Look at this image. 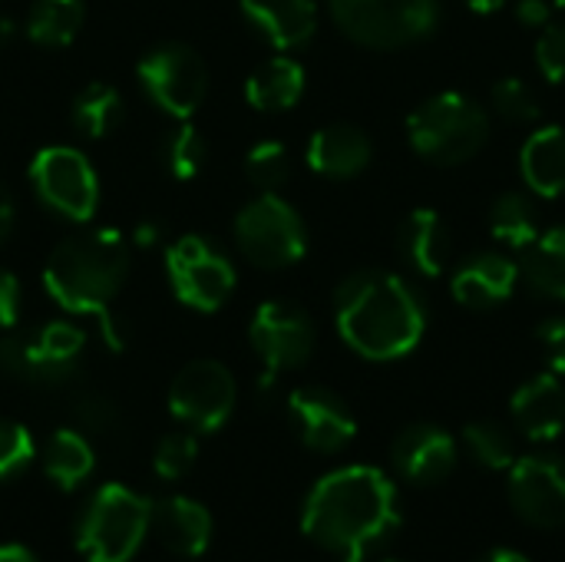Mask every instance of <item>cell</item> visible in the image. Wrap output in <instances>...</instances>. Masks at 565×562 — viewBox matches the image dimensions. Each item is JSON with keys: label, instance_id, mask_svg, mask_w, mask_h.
<instances>
[{"label": "cell", "instance_id": "39", "mask_svg": "<svg viewBox=\"0 0 565 562\" xmlns=\"http://www.w3.org/2000/svg\"><path fill=\"white\" fill-rule=\"evenodd\" d=\"M20 308H23L20 282H17V275H10L7 268H0V328L10 331L20 321Z\"/></svg>", "mask_w": 565, "mask_h": 562}, {"label": "cell", "instance_id": "48", "mask_svg": "<svg viewBox=\"0 0 565 562\" xmlns=\"http://www.w3.org/2000/svg\"><path fill=\"white\" fill-rule=\"evenodd\" d=\"M553 3H556V7H563V10H565V0H553Z\"/></svg>", "mask_w": 565, "mask_h": 562}, {"label": "cell", "instance_id": "23", "mask_svg": "<svg viewBox=\"0 0 565 562\" xmlns=\"http://www.w3.org/2000/svg\"><path fill=\"white\" fill-rule=\"evenodd\" d=\"M520 172L536 195L543 199L565 195V126L550 123L526 136L520 149Z\"/></svg>", "mask_w": 565, "mask_h": 562}, {"label": "cell", "instance_id": "32", "mask_svg": "<svg viewBox=\"0 0 565 562\" xmlns=\"http://www.w3.org/2000/svg\"><path fill=\"white\" fill-rule=\"evenodd\" d=\"M162 152H166L169 172H172L179 182H189V179H195V176L202 172L205 156H209V146H205V139H202V132H199L192 123L182 119V126H175V129L169 132Z\"/></svg>", "mask_w": 565, "mask_h": 562}, {"label": "cell", "instance_id": "41", "mask_svg": "<svg viewBox=\"0 0 565 562\" xmlns=\"http://www.w3.org/2000/svg\"><path fill=\"white\" fill-rule=\"evenodd\" d=\"M516 20L530 30H543L553 23V3L550 0H516Z\"/></svg>", "mask_w": 565, "mask_h": 562}, {"label": "cell", "instance_id": "14", "mask_svg": "<svg viewBox=\"0 0 565 562\" xmlns=\"http://www.w3.org/2000/svg\"><path fill=\"white\" fill-rule=\"evenodd\" d=\"M288 417H291V427L301 437V444L315 454H338L358 434V421H354L351 407L328 388L291 391Z\"/></svg>", "mask_w": 565, "mask_h": 562}, {"label": "cell", "instance_id": "44", "mask_svg": "<svg viewBox=\"0 0 565 562\" xmlns=\"http://www.w3.org/2000/svg\"><path fill=\"white\" fill-rule=\"evenodd\" d=\"M0 562H36V556L20 543H3L0 547Z\"/></svg>", "mask_w": 565, "mask_h": 562}, {"label": "cell", "instance_id": "19", "mask_svg": "<svg viewBox=\"0 0 565 562\" xmlns=\"http://www.w3.org/2000/svg\"><path fill=\"white\" fill-rule=\"evenodd\" d=\"M397 252L411 272L424 278L444 275V268L450 265V252H454V235H450L447 219L427 205L414 209L397 229Z\"/></svg>", "mask_w": 565, "mask_h": 562}, {"label": "cell", "instance_id": "17", "mask_svg": "<svg viewBox=\"0 0 565 562\" xmlns=\"http://www.w3.org/2000/svg\"><path fill=\"white\" fill-rule=\"evenodd\" d=\"M86 335L73 321H50L26 335V374L23 381L33 384H66L79 371Z\"/></svg>", "mask_w": 565, "mask_h": 562}, {"label": "cell", "instance_id": "3", "mask_svg": "<svg viewBox=\"0 0 565 562\" xmlns=\"http://www.w3.org/2000/svg\"><path fill=\"white\" fill-rule=\"evenodd\" d=\"M132 245L116 229H93L63 238L43 268L46 295L70 315H89L113 351L126 344V325L113 315V305L129 278Z\"/></svg>", "mask_w": 565, "mask_h": 562}, {"label": "cell", "instance_id": "25", "mask_svg": "<svg viewBox=\"0 0 565 562\" xmlns=\"http://www.w3.org/2000/svg\"><path fill=\"white\" fill-rule=\"evenodd\" d=\"M520 275L536 295L565 301V225L540 232V238L523 252Z\"/></svg>", "mask_w": 565, "mask_h": 562}, {"label": "cell", "instance_id": "22", "mask_svg": "<svg viewBox=\"0 0 565 562\" xmlns=\"http://www.w3.org/2000/svg\"><path fill=\"white\" fill-rule=\"evenodd\" d=\"M242 13L275 50H298L318 30L315 0H242Z\"/></svg>", "mask_w": 565, "mask_h": 562}, {"label": "cell", "instance_id": "37", "mask_svg": "<svg viewBox=\"0 0 565 562\" xmlns=\"http://www.w3.org/2000/svg\"><path fill=\"white\" fill-rule=\"evenodd\" d=\"M73 417H76V424H79L83 431H89V434H106V431L116 427L119 411H116V404H113L106 394H79L76 404H73Z\"/></svg>", "mask_w": 565, "mask_h": 562}, {"label": "cell", "instance_id": "7", "mask_svg": "<svg viewBox=\"0 0 565 562\" xmlns=\"http://www.w3.org/2000/svg\"><path fill=\"white\" fill-rule=\"evenodd\" d=\"M235 242L252 265L278 272L305 258L308 229L288 199L278 192H262L235 215Z\"/></svg>", "mask_w": 565, "mask_h": 562}, {"label": "cell", "instance_id": "16", "mask_svg": "<svg viewBox=\"0 0 565 562\" xmlns=\"http://www.w3.org/2000/svg\"><path fill=\"white\" fill-rule=\"evenodd\" d=\"M397 474L417 487H434L447 480L457 467V441L437 424H411L397 434L391 447Z\"/></svg>", "mask_w": 565, "mask_h": 562}, {"label": "cell", "instance_id": "2", "mask_svg": "<svg viewBox=\"0 0 565 562\" xmlns=\"http://www.w3.org/2000/svg\"><path fill=\"white\" fill-rule=\"evenodd\" d=\"M334 321L344 344L361 358L397 361L424 341L427 305L407 278L361 268L338 285Z\"/></svg>", "mask_w": 565, "mask_h": 562}, {"label": "cell", "instance_id": "12", "mask_svg": "<svg viewBox=\"0 0 565 562\" xmlns=\"http://www.w3.org/2000/svg\"><path fill=\"white\" fill-rule=\"evenodd\" d=\"M235 397H238V388H235L232 371L218 361L202 358V361L185 364L175 374L169 388V411L179 424L199 434H209V431H218L232 417Z\"/></svg>", "mask_w": 565, "mask_h": 562}, {"label": "cell", "instance_id": "34", "mask_svg": "<svg viewBox=\"0 0 565 562\" xmlns=\"http://www.w3.org/2000/svg\"><path fill=\"white\" fill-rule=\"evenodd\" d=\"M195 460H199V441H195V434L179 431V434H169V437L156 447L152 467H156V474H159L162 480H182V477L195 467Z\"/></svg>", "mask_w": 565, "mask_h": 562}, {"label": "cell", "instance_id": "21", "mask_svg": "<svg viewBox=\"0 0 565 562\" xmlns=\"http://www.w3.org/2000/svg\"><path fill=\"white\" fill-rule=\"evenodd\" d=\"M149 530L159 537V543L185 560H195L205 553L212 540V517L199 500L189 497H166L152 503V523Z\"/></svg>", "mask_w": 565, "mask_h": 562}, {"label": "cell", "instance_id": "40", "mask_svg": "<svg viewBox=\"0 0 565 562\" xmlns=\"http://www.w3.org/2000/svg\"><path fill=\"white\" fill-rule=\"evenodd\" d=\"M0 374H7V378L26 374V338H20V335L0 338Z\"/></svg>", "mask_w": 565, "mask_h": 562}, {"label": "cell", "instance_id": "15", "mask_svg": "<svg viewBox=\"0 0 565 562\" xmlns=\"http://www.w3.org/2000/svg\"><path fill=\"white\" fill-rule=\"evenodd\" d=\"M520 282V265L507 252H473L467 255L450 278L454 301L470 311H490L513 298Z\"/></svg>", "mask_w": 565, "mask_h": 562}, {"label": "cell", "instance_id": "18", "mask_svg": "<svg viewBox=\"0 0 565 562\" xmlns=\"http://www.w3.org/2000/svg\"><path fill=\"white\" fill-rule=\"evenodd\" d=\"M305 159L324 179H354L371 166L374 146L361 126L331 123V126H321L318 132H311Z\"/></svg>", "mask_w": 565, "mask_h": 562}, {"label": "cell", "instance_id": "33", "mask_svg": "<svg viewBox=\"0 0 565 562\" xmlns=\"http://www.w3.org/2000/svg\"><path fill=\"white\" fill-rule=\"evenodd\" d=\"M490 103H493V113L503 116L507 123L526 126V123L540 119V99H536L533 86L526 79H520V76L497 79L493 89H490Z\"/></svg>", "mask_w": 565, "mask_h": 562}, {"label": "cell", "instance_id": "10", "mask_svg": "<svg viewBox=\"0 0 565 562\" xmlns=\"http://www.w3.org/2000/svg\"><path fill=\"white\" fill-rule=\"evenodd\" d=\"M30 182L46 209L70 222L93 219L99 205V179L89 159L73 146H46L30 162Z\"/></svg>", "mask_w": 565, "mask_h": 562}, {"label": "cell", "instance_id": "24", "mask_svg": "<svg viewBox=\"0 0 565 562\" xmlns=\"http://www.w3.org/2000/svg\"><path fill=\"white\" fill-rule=\"evenodd\" d=\"M305 66L291 56L265 60L245 83V99L262 113H285L305 96Z\"/></svg>", "mask_w": 565, "mask_h": 562}, {"label": "cell", "instance_id": "5", "mask_svg": "<svg viewBox=\"0 0 565 562\" xmlns=\"http://www.w3.org/2000/svg\"><path fill=\"white\" fill-rule=\"evenodd\" d=\"M152 523V503L122 484L99 487L79 513L76 550L86 562H129Z\"/></svg>", "mask_w": 565, "mask_h": 562}, {"label": "cell", "instance_id": "26", "mask_svg": "<svg viewBox=\"0 0 565 562\" xmlns=\"http://www.w3.org/2000/svg\"><path fill=\"white\" fill-rule=\"evenodd\" d=\"M96 467V454L79 427H60L43 450V470L60 490H76Z\"/></svg>", "mask_w": 565, "mask_h": 562}, {"label": "cell", "instance_id": "29", "mask_svg": "<svg viewBox=\"0 0 565 562\" xmlns=\"http://www.w3.org/2000/svg\"><path fill=\"white\" fill-rule=\"evenodd\" d=\"M122 96L109 83H89L73 103V126L89 139H106L122 123Z\"/></svg>", "mask_w": 565, "mask_h": 562}, {"label": "cell", "instance_id": "43", "mask_svg": "<svg viewBox=\"0 0 565 562\" xmlns=\"http://www.w3.org/2000/svg\"><path fill=\"white\" fill-rule=\"evenodd\" d=\"M10 232H13V199H10L7 185L0 182V245L10 238Z\"/></svg>", "mask_w": 565, "mask_h": 562}, {"label": "cell", "instance_id": "9", "mask_svg": "<svg viewBox=\"0 0 565 562\" xmlns=\"http://www.w3.org/2000/svg\"><path fill=\"white\" fill-rule=\"evenodd\" d=\"M248 341L265 368L262 388H271L278 374L308 364L318 344L311 315L291 301H265L255 308L248 325Z\"/></svg>", "mask_w": 565, "mask_h": 562}, {"label": "cell", "instance_id": "47", "mask_svg": "<svg viewBox=\"0 0 565 562\" xmlns=\"http://www.w3.org/2000/svg\"><path fill=\"white\" fill-rule=\"evenodd\" d=\"M13 36V20L10 17H0V46H7Z\"/></svg>", "mask_w": 565, "mask_h": 562}, {"label": "cell", "instance_id": "31", "mask_svg": "<svg viewBox=\"0 0 565 562\" xmlns=\"http://www.w3.org/2000/svg\"><path fill=\"white\" fill-rule=\"evenodd\" d=\"M245 176L262 192H278L291 179V152L278 139H262L245 156Z\"/></svg>", "mask_w": 565, "mask_h": 562}, {"label": "cell", "instance_id": "1", "mask_svg": "<svg viewBox=\"0 0 565 562\" xmlns=\"http://www.w3.org/2000/svg\"><path fill=\"white\" fill-rule=\"evenodd\" d=\"M401 523L397 490L377 467H341L321 477L301 510V530L341 562H367V553Z\"/></svg>", "mask_w": 565, "mask_h": 562}, {"label": "cell", "instance_id": "27", "mask_svg": "<svg viewBox=\"0 0 565 562\" xmlns=\"http://www.w3.org/2000/svg\"><path fill=\"white\" fill-rule=\"evenodd\" d=\"M490 232L500 245H507L513 252H526L543 232L536 202L520 189L500 192L490 205Z\"/></svg>", "mask_w": 565, "mask_h": 562}, {"label": "cell", "instance_id": "49", "mask_svg": "<svg viewBox=\"0 0 565 562\" xmlns=\"http://www.w3.org/2000/svg\"><path fill=\"white\" fill-rule=\"evenodd\" d=\"M384 562H397V560H384Z\"/></svg>", "mask_w": 565, "mask_h": 562}, {"label": "cell", "instance_id": "13", "mask_svg": "<svg viewBox=\"0 0 565 562\" xmlns=\"http://www.w3.org/2000/svg\"><path fill=\"white\" fill-rule=\"evenodd\" d=\"M513 510L543 530L565 523V460L556 454H530L510 467Z\"/></svg>", "mask_w": 565, "mask_h": 562}, {"label": "cell", "instance_id": "20", "mask_svg": "<svg viewBox=\"0 0 565 562\" xmlns=\"http://www.w3.org/2000/svg\"><path fill=\"white\" fill-rule=\"evenodd\" d=\"M520 434L533 444H550L565 431V388L559 374L530 378L510 401Z\"/></svg>", "mask_w": 565, "mask_h": 562}, {"label": "cell", "instance_id": "6", "mask_svg": "<svg viewBox=\"0 0 565 562\" xmlns=\"http://www.w3.org/2000/svg\"><path fill=\"white\" fill-rule=\"evenodd\" d=\"M331 17L361 46L404 50L437 30L440 0H331Z\"/></svg>", "mask_w": 565, "mask_h": 562}, {"label": "cell", "instance_id": "30", "mask_svg": "<svg viewBox=\"0 0 565 562\" xmlns=\"http://www.w3.org/2000/svg\"><path fill=\"white\" fill-rule=\"evenodd\" d=\"M463 447L483 470H510L516 460L513 434L497 421H473L463 427Z\"/></svg>", "mask_w": 565, "mask_h": 562}, {"label": "cell", "instance_id": "8", "mask_svg": "<svg viewBox=\"0 0 565 562\" xmlns=\"http://www.w3.org/2000/svg\"><path fill=\"white\" fill-rule=\"evenodd\" d=\"M166 272L175 298L195 311H218L235 291L232 258L202 235H182L166 248Z\"/></svg>", "mask_w": 565, "mask_h": 562}, {"label": "cell", "instance_id": "4", "mask_svg": "<svg viewBox=\"0 0 565 562\" xmlns=\"http://www.w3.org/2000/svg\"><path fill=\"white\" fill-rule=\"evenodd\" d=\"M407 142L434 166H463L490 142V113L467 93H437L407 116Z\"/></svg>", "mask_w": 565, "mask_h": 562}, {"label": "cell", "instance_id": "42", "mask_svg": "<svg viewBox=\"0 0 565 562\" xmlns=\"http://www.w3.org/2000/svg\"><path fill=\"white\" fill-rule=\"evenodd\" d=\"M162 242V225L156 219H142L132 229V248H156Z\"/></svg>", "mask_w": 565, "mask_h": 562}, {"label": "cell", "instance_id": "35", "mask_svg": "<svg viewBox=\"0 0 565 562\" xmlns=\"http://www.w3.org/2000/svg\"><path fill=\"white\" fill-rule=\"evenodd\" d=\"M33 454H36V447H33L30 431L23 424L0 421V480H10L20 470H26Z\"/></svg>", "mask_w": 565, "mask_h": 562}, {"label": "cell", "instance_id": "36", "mask_svg": "<svg viewBox=\"0 0 565 562\" xmlns=\"http://www.w3.org/2000/svg\"><path fill=\"white\" fill-rule=\"evenodd\" d=\"M536 66L550 83H565V23H546L536 40Z\"/></svg>", "mask_w": 565, "mask_h": 562}, {"label": "cell", "instance_id": "11", "mask_svg": "<svg viewBox=\"0 0 565 562\" xmlns=\"http://www.w3.org/2000/svg\"><path fill=\"white\" fill-rule=\"evenodd\" d=\"M136 73L149 99L175 119H189L202 106L209 89L205 60L185 43H162L149 50L139 60Z\"/></svg>", "mask_w": 565, "mask_h": 562}, {"label": "cell", "instance_id": "28", "mask_svg": "<svg viewBox=\"0 0 565 562\" xmlns=\"http://www.w3.org/2000/svg\"><path fill=\"white\" fill-rule=\"evenodd\" d=\"M86 17L83 0H33L26 13V36L40 46H66Z\"/></svg>", "mask_w": 565, "mask_h": 562}, {"label": "cell", "instance_id": "46", "mask_svg": "<svg viewBox=\"0 0 565 562\" xmlns=\"http://www.w3.org/2000/svg\"><path fill=\"white\" fill-rule=\"evenodd\" d=\"M480 562H530L523 553H513V550H493V553H487Z\"/></svg>", "mask_w": 565, "mask_h": 562}, {"label": "cell", "instance_id": "45", "mask_svg": "<svg viewBox=\"0 0 565 562\" xmlns=\"http://www.w3.org/2000/svg\"><path fill=\"white\" fill-rule=\"evenodd\" d=\"M473 13H480V17H487V13H497V10H503L507 7V0H463Z\"/></svg>", "mask_w": 565, "mask_h": 562}, {"label": "cell", "instance_id": "38", "mask_svg": "<svg viewBox=\"0 0 565 562\" xmlns=\"http://www.w3.org/2000/svg\"><path fill=\"white\" fill-rule=\"evenodd\" d=\"M536 341L546 354V364L553 374L565 378V315H553L536 328Z\"/></svg>", "mask_w": 565, "mask_h": 562}]
</instances>
